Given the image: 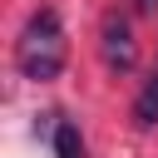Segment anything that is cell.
Segmentation results:
<instances>
[{
    "label": "cell",
    "mask_w": 158,
    "mask_h": 158,
    "mask_svg": "<svg viewBox=\"0 0 158 158\" xmlns=\"http://www.w3.org/2000/svg\"><path fill=\"white\" fill-rule=\"evenodd\" d=\"M64 54H69L64 25H59V15H54L49 5H40V10L25 20L20 40H15V69H20L25 79H35V84H49V79H59Z\"/></svg>",
    "instance_id": "obj_1"
},
{
    "label": "cell",
    "mask_w": 158,
    "mask_h": 158,
    "mask_svg": "<svg viewBox=\"0 0 158 158\" xmlns=\"http://www.w3.org/2000/svg\"><path fill=\"white\" fill-rule=\"evenodd\" d=\"M99 49H104V64H109L114 74H128V69L138 64V44H133L128 15H118V10L104 15V25H99Z\"/></svg>",
    "instance_id": "obj_2"
},
{
    "label": "cell",
    "mask_w": 158,
    "mask_h": 158,
    "mask_svg": "<svg viewBox=\"0 0 158 158\" xmlns=\"http://www.w3.org/2000/svg\"><path fill=\"white\" fill-rule=\"evenodd\" d=\"M133 123L138 128H158V69L143 79V89L133 99Z\"/></svg>",
    "instance_id": "obj_3"
},
{
    "label": "cell",
    "mask_w": 158,
    "mask_h": 158,
    "mask_svg": "<svg viewBox=\"0 0 158 158\" xmlns=\"http://www.w3.org/2000/svg\"><path fill=\"white\" fill-rule=\"evenodd\" d=\"M49 148H54V158H84V138H79V123L59 118V123H54V133H49Z\"/></svg>",
    "instance_id": "obj_4"
},
{
    "label": "cell",
    "mask_w": 158,
    "mask_h": 158,
    "mask_svg": "<svg viewBox=\"0 0 158 158\" xmlns=\"http://www.w3.org/2000/svg\"><path fill=\"white\" fill-rule=\"evenodd\" d=\"M153 5H158V0H133V10H138V15H148Z\"/></svg>",
    "instance_id": "obj_5"
}]
</instances>
